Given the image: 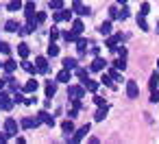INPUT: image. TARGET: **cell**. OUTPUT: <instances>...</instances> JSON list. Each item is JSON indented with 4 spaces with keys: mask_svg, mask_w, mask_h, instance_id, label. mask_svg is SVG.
<instances>
[{
    "mask_svg": "<svg viewBox=\"0 0 159 144\" xmlns=\"http://www.w3.org/2000/svg\"><path fill=\"white\" fill-rule=\"evenodd\" d=\"M83 94H85V87H81V85H70L68 87V96L74 100V98H83Z\"/></svg>",
    "mask_w": 159,
    "mask_h": 144,
    "instance_id": "6da1fadb",
    "label": "cell"
},
{
    "mask_svg": "<svg viewBox=\"0 0 159 144\" xmlns=\"http://www.w3.org/2000/svg\"><path fill=\"white\" fill-rule=\"evenodd\" d=\"M137 94H139L137 83H135V81H126V96H129V98H137Z\"/></svg>",
    "mask_w": 159,
    "mask_h": 144,
    "instance_id": "7a4b0ae2",
    "label": "cell"
},
{
    "mask_svg": "<svg viewBox=\"0 0 159 144\" xmlns=\"http://www.w3.org/2000/svg\"><path fill=\"white\" fill-rule=\"evenodd\" d=\"M5 131H7V135L11 137V135H16L18 133V122L13 120V118H9L7 122H5Z\"/></svg>",
    "mask_w": 159,
    "mask_h": 144,
    "instance_id": "3957f363",
    "label": "cell"
},
{
    "mask_svg": "<svg viewBox=\"0 0 159 144\" xmlns=\"http://www.w3.org/2000/svg\"><path fill=\"white\" fill-rule=\"evenodd\" d=\"M72 11H76V13H81V16H89V13H92L89 7H83V5H81V0H74V2H72Z\"/></svg>",
    "mask_w": 159,
    "mask_h": 144,
    "instance_id": "277c9868",
    "label": "cell"
},
{
    "mask_svg": "<svg viewBox=\"0 0 159 144\" xmlns=\"http://www.w3.org/2000/svg\"><path fill=\"white\" fill-rule=\"evenodd\" d=\"M70 18H72V11H68V9H66V11H55V13H52V20H55V22H63V20H70Z\"/></svg>",
    "mask_w": 159,
    "mask_h": 144,
    "instance_id": "5b68a950",
    "label": "cell"
},
{
    "mask_svg": "<svg viewBox=\"0 0 159 144\" xmlns=\"http://www.w3.org/2000/svg\"><path fill=\"white\" fill-rule=\"evenodd\" d=\"M35 68H37V72L46 74V72H48V61H46V57H37V59H35Z\"/></svg>",
    "mask_w": 159,
    "mask_h": 144,
    "instance_id": "8992f818",
    "label": "cell"
},
{
    "mask_svg": "<svg viewBox=\"0 0 159 144\" xmlns=\"http://www.w3.org/2000/svg\"><path fill=\"white\" fill-rule=\"evenodd\" d=\"M37 120H39V122H46L48 127H55V118H52L48 111H39V114H37Z\"/></svg>",
    "mask_w": 159,
    "mask_h": 144,
    "instance_id": "52a82bcc",
    "label": "cell"
},
{
    "mask_svg": "<svg viewBox=\"0 0 159 144\" xmlns=\"http://www.w3.org/2000/svg\"><path fill=\"white\" fill-rule=\"evenodd\" d=\"M9 98H11L9 94H5V92H0V109H11L13 100H9Z\"/></svg>",
    "mask_w": 159,
    "mask_h": 144,
    "instance_id": "ba28073f",
    "label": "cell"
},
{
    "mask_svg": "<svg viewBox=\"0 0 159 144\" xmlns=\"http://www.w3.org/2000/svg\"><path fill=\"white\" fill-rule=\"evenodd\" d=\"M87 133H89V124H85V127H81V129H79V131L74 133V137H70V140H72V142H79V140H83V137H85Z\"/></svg>",
    "mask_w": 159,
    "mask_h": 144,
    "instance_id": "9c48e42d",
    "label": "cell"
},
{
    "mask_svg": "<svg viewBox=\"0 0 159 144\" xmlns=\"http://www.w3.org/2000/svg\"><path fill=\"white\" fill-rule=\"evenodd\" d=\"M105 66H107V61H105V59H100V57H96V59L92 61V70H94V72L105 70Z\"/></svg>",
    "mask_w": 159,
    "mask_h": 144,
    "instance_id": "30bf717a",
    "label": "cell"
},
{
    "mask_svg": "<svg viewBox=\"0 0 159 144\" xmlns=\"http://www.w3.org/2000/svg\"><path fill=\"white\" fill-rule=\"evenodd\" d=\"M70 79H72V74H70V70H68V68H63V70L57 74V81H59V83H68Z\"/></svg>",
    "mask_w": 159,
    "mask_h": 144,
    "instance_id": "8fae6325",
    "label": "cell"
},
{
    "mask_svg": "<svg viewBox=\"0 0 159 144\" xmlns=\"http://www.w3.org/2000/svg\"><path fill=\"white\" fill-rule=\"evenodd\" d=\"M24 13H26V20L31 22V20L35 18V2H29V5L24 7Z\"/></svg>",
    "mask_w": 159,
    "mask_h": 144,
    "instance_id": "7c38bea8",
    "label": "cell"
},
{
    "mask_svg": "<svg viewBox=\"0 0 159 144\" xmlns=\"http://www.w3.org/2000/svg\"><path fill=\"white\" fill-rule=\"evenodd\" d=\"M120 39H122V35H113V37H109V39H107V48H109V50H116V48H118L116 44H118Z\"/></svg>",
    "mask_w": 159,
    "mask_h": 144,
    "instance_id": "4fadbf2b",
    "label": "cell"
},
{
    "mask_svg": "<svg viewBox=\"0 0 159 144\" xmlns=\"http://www.w3.org/2000/svg\"><path fill=\"white\" fill-rule=\"evenodd\" d=\"M157 85H159V74H157V70L150 74V83H148V87H150V92L152 90H157Z\"/></svg>",
    "mask_w": 159,
    "mask_h": 144,
    "instance_id": "5bb4252c",
    "label": "cell"
},
{
    "mask_svg": "<svg viewBox=\"0 0 159 144\" xmlns=\"http://www.w3.org/2000/svg\"><path fill=\"white\" fill-rule=\"evenodd\" d=\"M37 124H39L37 118H35V120H33V118H24V120H22V127H24V129H33V127H37Z\"/></svg>",
    "mask_w": 159,
    "mask_h": 144,
    "instance_id": "9a60e30c",
    "label": "cell"
},
{
    "mask_svg": "<svg viewBox=\"0 0 159 144\" xmlns=\"http://www.w3.org/2000/svg\"><path fill=\"white\" fill-rule=\"evenodd\" d=\"M5 29H7L9 33H16V31H20V24H18L16 20H9V22L5 24Z\"/></svg>",
    "mask_w": 159,
    "mask_h": 144,
    "instance_id": "2e32d148",
    "label": "cell"
},
{
    "mask_svg": "<svg viewBox=\"0 0 159 144\" xmlns=\"http://www.w3.org/2000/svg\"><path fill=\"white\" fill-rule=\"evenodd\" d=\"M18 53H20V57H22V59H26V57H29V53H31V50H29V44H20V46H18Z\"/></svg>",
    "mask_w": 159,
    "mask_h": 144,
    "instance_id": "e0dca14e",
    "label": "cell"
},
{
    "mask_svg": "<svg viewBox=\"0 0 159 144\" xmlns=\"http://www.w3.org/2000/svg\"><path fill=\"white\" fill-rule=\"evenodd\" d=\"M57 55H59V46L50 39V46H48V57H57Z\"/></svg>",
    "mask_w": 159,
    "mask_h": 144,
    "instance_id": "ac0fdd59",
    "label": "cell"
},
{
    "mask_svg": "<svg viewBox=\"0 0 159 144\" xmlns=\"http://www.w3.org/2000/svg\"><path fill=\"white\" fill-rule=\"evenodd\" d=\"M63 68H68V70H76V59L66 57V59H63Z\"/></svg>",
    "mask_w": 159,
    "mask_h": 144,
    "instance_id": "d6986e66",
    "label": "cell"
},
{
    "mask_svg": "<svg viewBox=\"0 0 159 144\" xmlns=\"http://www.w3.org/2000/svg\"><path fill=\"white\" fill-rule=\"evenodd\" d=\"M76 77H79V79H81V81L85 83V81L89 79V72H87L85 68H76Z\"/></svg>",
    "mask_w": 159,
    "mask_h": 144,
    "instance_id": "ffe728a7",
    "label": "cell"
},
{
    "mask_svg": "<svg viewBox=\"0 0 159 144\" xmlns=\"http://www.w3.org/2000/svg\"><path fill=\"white\" fill-rule=\"evenodd\" d=\"M76 48H79V55H85L87 53V42L85 39H79L76 42Z\"/></svg>",
    "mask_w": 159,
    "mask_h": 144,
    "instance_id": "44dd1931",
    "label": "cell"
},
{
    "mask_svg": "<svg viewBox=\"0 0 159 144\" xmlns=\"http://www.w3.org/2000/svg\"><path fill=\"white\" fill-rule=\"evenodd\" d=\"M2 66H5V70H7V72H13V70L18 68V63H16L13 59H7V61H5Z\"/></svg>",
    "mask_w": 159,
    "mask_h": 144,
    "instance_id": "7402d4cb",
    "label": "cell"
},
{
    "mask_svg": "<svg viewBox=\"0 0 159 144\" xmlns=\"http://www.w3.org/2000/svg\"><path fill=\"white\" fill-rule=\"evenodd\" d=\"M55 94H57V85H55V83H48V85H46V96L52 98Z\"/></svg>",
    "mask_w": 159,
    "mask_h": 144,
    "instance_id": "603a6c76",
    "label": "cell"
},
{
    "mask_svg": "<svg viewBox=\"0 0 159 144\" xmlns=\"http://www.w3.org/2000/svg\"><path fill=\"white\" fill-rule=\"evenodd\" d=\"M61 129H63L66 133H72V131H74V122H72V120H63Z\"/></svg>",
    "mask_w": 159,
    "mask_h": 144,
    "instance_id": "cb8c5ba5",
    "label": "cell"
},
{
    "mask_svg": "<svg viewBox=\"0 0 159 144\" xmlns=\"http://www.w3.org/2000/svg\"><path fill=\"white\" fill-rule=\"evenodd\" d=\"M7 9H9V11H20V9H22V2H20V0H11Z\"/></svg>",
    "mask_w": 159,
    "mask_h": 144,
    "instance_id": "d4e9b609",
    "label": "cell"
},
{
    "mask_svg": "<svg viewBox=\"0 0 159 144\" xmlns=\"http://www.w3.org/2000/svg\"><path fill=\"white\" fill-rule=\"evenodd\" d=\"M72 31H74L76 35H81V33H83V22H81V20H74V24H72Z\"/></svg>",
    "mask_w": 159,
    "mask_h": 144,
    "instance_id": "484cf974",
    "label": "cell"
},
{
    "mask_svg": "<svg viewBox=\"0 0 159 144\" xmlns=\"http://www.w3.org/2000/svg\"><path fill=\"white\" fill-rule=\"evenodd\" d=\"M98 31H100V33H102V35H109V33H111V22H102V24H100V29H98Z\"/></svg>",
    "mask_w": 159,
    "mask_h": 144,
    "instance_id": "4316f807",
    "label": "cell"
},
{
    "mask_svg": "<svg viewBox=\"0 0 159 144\" xmlns=\"http://www.w3.org/2000/svg\"><path fill=\"white\" fill-rule=\"evenodd\" d=\"M35 90H37V81H33V79H31V81H26L24 92H35Z\"/></svg>",
    "mask_w": 159,
    "mask_h": 144,
    "instance_id": "83f0119b",
    "label": "cell"
},
{
    "mask_svg": "<svg viewBox=\"0 0 159 144\" xmlns=\"http://www.w3.org/2000/svg\"><path fill=\"white\" fill-rule=\"evenodd\" d=\"M83 85H85V90H89V92H96V90H98V83H96V81H89V79H87Z\"/></svg>",
    "mask_w": 159,
    "mask_h": 144,
    "instance_id": "f1b7e54d",
    "label": "cell"
},
{
    "mask_svg": "<svg viewBox=\"0 0 159 144\" xmlns=\"http://www.w3.org/2000/svg\"><path fill=\"white\" fill-rule=\"evenodd\" d=\"M105 116H107V105H102V107L96 111V120L100 122V120H105Z\"/></svg>",
    "mask_w": 159,
    "mask_h": 144,
    "instance_id": "f546056e",
    "label": "cell"
},
{
    "mask_svg": "<svg viewBox=\"0 0 159 144\" xmlns=\"http://www.w3.org/2000/svg\"><path fill=\"white\" fill-rule=\"evenodd\" d=\"M63 39L66 42H76V33L74 31H68V33H63Z\"/></svg>",
    "mask_w": 159,
    "mask_h": 144,
    "instance_id": "4dcf8cb0",
    "label": "cell"
},
{
    "mask_svg": "<svg viewBox=\"0 0 159 144\" xmlns=\"http://www.w3.org/2000/svg\"><path fill=\"white\" fill-rule=\"evenodd\" d=\"M113 66H116L118 70H124V68H126V61H124V57H120V59H116V61H113Z\"/></svg>",
    "mask_w": 159,
    "mask_h": 144,
    "instance_id": "1f68e13d",
    "label": "cell"
},
{
    "mask_svg": "<svg viewBox=\"0 0 159 144\" xmlns=\"http://www.w3.org/2000/svg\"><path fill=\"white\" fill-rule=\"evenodd\" d=\"M137 24H139V29H142V31H148V24H146L144 16H137Z\"/></svg>",
    "mask_w": 159,
    "mask_h": 144,
    "instance_id": "d6a6232c",
    "label": "cell"
},
{
    "mask_svg": "<svg viewBox=\"0 0 159 144\" xmlns=\"http://www.w3.org/2000/svg\"><path fill=\"white\" fill-rule=\"evenodd\" d=\"M22 68H24L26 72H35V70H37V68H35V66H33L31 61H22Z\"/></svg>",
    "mask_w": 159,
    "mask_h": 144,
    "instance_id": "836d02e7",
    "label": "cell"
},
{
    "mask_svg": "<svg viewBox=\"0 0 159 144\" xmlns=\"http://www.w3.org/2000/svg\"><path fill=\"white\" fill-rule=\"evenodd\" d=\"M50 9H63V0H50Z\"/></svg>",
    "mask_w": 159,
    "mask_h": 144,
    "instance_id": "e575fe53",
    "label": "cell"
},
{
    "mask_svg": "<svg viewBox=\"0 0 159 144\" xmlns=\"http://www.w3.org/2000/svg\"><path fill=\"white\" fill-rule=\"evenodd\" d=\"M100 83H102V85H109V87H113V81H111V77H107V74H102Z\"/></svg>",
    "mask_w": 159,
    "mask_h": 144,
    "instance_id": "d590c367",
    "label": "cell"
},
{
    "mask_svg": "<svg viewBox=\"0 0 159 144\" xmlns=\"http://www.w3.org/2000/svg\"><path fill=\"white\" fill-rule=\"evenodd\" d=\"M150 103H159V90H152L150 92V98H148Z\"/></svg>",
    "mask_w": 159,
    "mask_h": 144,
    "instance_id": "8d00e7d4",
    "label": "cell"
},
{
    "mask_svg": "<svg viewBox=\"0 0 159 144\" xmlns=\"http://www.w3.org/2000/svg\"><path fill=\"white\" fill-rule=\"evenodd\" d=\"M109 77L113 79V81H120V70L116 68V70H109Z\"/></svg>",
    "mask_w": 159,
    "mask_h": 144,
    "instance_id": "74e56055",
    "label": "cell"
},
{
    "mask_svg": "<svg viewBox=\"0 0 159 144\" xmlns=\"http://www.w3.org/2000/svg\"><path fill=\"white\" fill-rule=\"evenodd\" d=\"M0 53H5V55H9V53H11L9 44H5V42H0Z\"/></svg>",
    "mask_w": 159,
    "mask_h": 144,
    "instance_id": "f35d334b",
    "label": "cell"
},
{
    "mask_svg": "<svg viewBox=\"0 0 159 144\" xmlns=\"http://www.w3.org/2000/svg\"><path fill=\"white\" fill-rule=\"evenodd\" d=\"M148 13H150V7H148V5H142V9H139V16H144V18H146Z\"/></svg>",
    "mask_w": 159,
    "mask_h": 144,
    "instance_id": "ab89813d",
    "label": "cell"
},
{
    "mask_svg": "<svg viewBox=\"0 0 159 144\" xmlns=\"http://www.w3.org/2000/svg\"><path fill=\"white\" fill-rule=\"evenodd\" d=\"M46 20V13H37V18H35V24H42Z\"/></svg>",
    "mask_w": 159,
    "mask_h": 144,
    "instance_id": "60d3db41",
    "label": "cell"
},
{
    "mask_svg": "<svg viewBox=\"0 0 159 144\" xmlns=\"http://www.w3.org/2000/svg\"><path fill=\"white\" fill-rule=\"evenodd\" d=\"M94 103H96L98 107H102V105H105V98H102V96H94Z\"/></svg>",
    "mask_w": 159,
    "mask_h": 144,
    "instance_id": "b9f144b4",
    "label": "cell"
},
{
    "mask_svg": "<svg viewBox=\"0 0 159 144\" xmlns=\"http://www.w3.org/2000/svg\"><path fill=\"white\" fill-rule=\"evenodd\" d=\"M109 16H111V18H120V13H118V9H116V7H111V9H109Z\"/></svg>",
    "mask_w": 159,
    "mask_h": 144,
    "instance_id": "7bdbcfd3",
    "label": "cell"
},
{
    "mask_svg": "<svg viewBox=\"0 0 159 144\" xmlns=\"http://www.w3.org/2000/svg\"><path fill=\"white\" fill-rule=\"evenodd\" d=\"M118 13H120V18H122V20H126V18H129V9H126V7H124L122 11H118Z\"/></svg>",
    "mask_w": 159,
    "mask_h": 144,
    "instance_id": "ee69618b",
    "label": "cell"
},
{
    "mask_svg": "<svg viewBox=\"0 0 159 144\" xmlns=\"http://www.w3.org/2000/svg\"><path fill=\"white\" fill-rule=\"evenodd\" d=\"M57 37H59V31L52 29V31H50V39H57Z\"/></svg>",
    "mask_w": 159,
    "mask_h": 144,
    "instance_id": "f6af8a7d",
    "label": "cell"
},
{
    "mask_svg": "<svg viewBox=\"0 0 159 144\" xmlns=\"http://www.w3.org/2000/svg\"><path fill=\"white\" fill-rule=\"evenodd\" d=\"M35 100H37V98H35V96H31V98H26V100H24V103H26V105H33V103H35Z\"/></svg>",
    "mask_w": 159,
    "mask_h": 144,
    "instance_id": "bcb514c9",
    "label": "cell"
},
{
    "mask_svg": "<svg viewBox=\"0 0 159 144\" xmlns=\"http://www.w3.org/2000/svg\"><path fill=\"white\" fill-rule=\"evenodd\" d=\"M5 85H7V79H0V90H2Z\"/></svg>",
    "mask_w": 159,
    "mask_h": 144,
    "instance_id": "7dc6e473",
    "label": "cell"
},
{
    "mask_svg": "<svg viewBox=\"0 0 159 144\" xmlns=\"http://www.w3.org/2000/svg\"><path fill=\"white\" fill-rule=\"evenodd\" d=\"M118 2H120V5H122V2H126V0H118Z\"/></svg>",
    "mask_w": 159,
    "mask_h": 144,
    "instance_id": "c3c4849f",
    "label": "cell"
},
{
    "mask_svg": "<svg viewBox=\"0 0 159 144\" xmlns=\"http://www.w3.org/2000/svg\"><path fill=\"white\" fill-rule=\"evenodd\" d=\"M157 31H159V20H157Z\"/></svg>",
    "mask_w": 159,
    "mask_h": 144,
    "instance_id": "681fc988",
    "label": "cell"
},
{
    "mask_svg": "<svg viewBox=\"0 0 159 144\" xmlns=\"http://www.w3.org/2000/svg\"><path fill=\"white\" fill-rule=\"evenodd\" d=\"M157 68H159V59H157Z\"/></svg>",
    "mask_w": 159,
    "mask_h": 144,
    "instance_id": "f907efd6",
    "label": "cell"
}]
</instances>
